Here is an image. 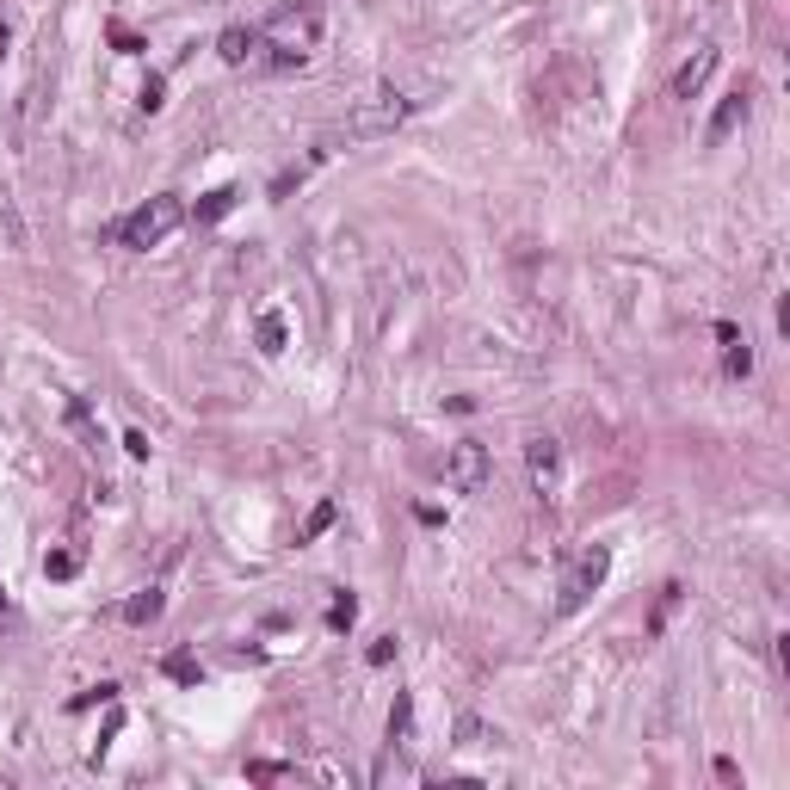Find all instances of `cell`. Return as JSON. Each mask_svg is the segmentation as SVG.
<instances>
[{
    "instance_id": "1",
    "label": "cell",
    "mask_w": 790,
    "mask_h": 790,
    "mask_svg": "<svg viewBox=\"0 0 790 790\" xmlns=\"http://www.w3.org/2000/svg\"><path fill=\"white\" fill-rule=\"evenodd\" d=\"M321 38H328V19H321L315 0H291L260 19V44H266V75L272 68H309L321 56Z\"/></svg>"
},
{
    "instance_id": "2",
    "label": "cell",
    "mask_w": 790,
    "mask_h": 790,
    "mask_svg": "<svg viewBox=\"0 0 790 790\" xmlns=\"http://www.w3.org/2000/svg\"><path fill=\"white\" fill-rule=\"evenodd\" d=\"M179 223H186V198H179V192H161V198H149V204H136L112 235L130 247V254H149V247H161Z\"/></svg>"
},
{
    "instance_id": "3",
    "label": "cell",
    "mask_w": 790,
    "mask_h": 790,
    "mask_svg": "<svg viewBox=\"0 0 790 790\" xmlns=\"http://www.w3.org/2000/svg\"><path fill=\"white\" fill-rule=\"evenodd\" d=\"M605 574H612V550L605 544H581L568 562H562V581H556V612H581V605L605 587Z\"/></svg>"
},
{
    "instance_id": "4",
    "label": "cell",
    "mask_w": 790,
    "mask_h": 790,
    "mask_svg": "<svg viewBox=\"0 0 790 790\" xmlns=\"http://www.w3.org/2000/svg\"><path fill=\"white\" fill-rule=\"evenodd\" d=\"M408 112H414V99L395 93V87L358 99L352 112H346V142H383V136H395V130L408 124Z\"/></svg>"
},
{
    "instance_id": "5",
    "label": "cell",
    "mask_w": 790,
    "mask_h": 790,
    "mask_svg": "<svg viewBox=\"0 0 790 790\" xmlns=\"http://www.w3.org/2000/svg\"><path fill=\"white\" fill-rule=\"evenodd\" d=\"M445 488L451 494H482L488 488V476H494V457H488V445H476V439H457L451 451H445Z\"/></svg>"
},
{
    "instance_id": "6",
    "label": "cell",
    "mask_w": 790,
    "mask_h": 790,
    "mask_svg": "<svg viewBox=\"0 0 790 790\" xmlns=\"http://www.w3.org/2000/svg\"><path fill=\"white\" fill-rule=\"evenodd\" d=\"M217 56L229 68H254V75H266V44H260V25H229L217 38Z\"/></svg>"
},
{
    "instance_id": "7",
    "label": "cell",
    "mask_w": 790,
    "mask_h": 790,
    "mask_svg": "<svg viewBox=\"0 0 790 790\" xmlns=\"http://www.w3.org/2000/svg\"><path fill=\"white\" fill-rule=\"evenodd\" d=\"M525 470H531V488H537V494L556 500V494H562V445H556V439H531V445H525Z\"/></svg>"
},
{
    "instance_id": "8",
    "label": "cell",
    "mask_w": 790,
    "mask_h": 790,
    "mask_svg": "<svg viewBox=\"0 0 790 790\" xmlns=\"http://www.w3.org/2000/svg\"><path fill=\"white\" fill-rule=\"evenodd\" d=\"M716 62H723V50H716V44H698L686 62L673 68V87H667V93H673V99H698V93H704V81L716 75Z\"/></svg>"
},
{
    "instance_id": "9",
    "label": "cell",
    "mask_w": 790,
    "mask_h": 790,
    "mask_svg": "<svg viewBox=\"0 0 790 790\" xmlns=\"http://www.w3.org/2000/svg\"><path fill=\"white\" fill-rule=\"evenodd\" d=\"M747 112H753V93H747V87H735L729 99H716V112H710V124H704V142H710V149H723V142L747 124Z\"/></svg>"
},
{
    "instance_id": "10",
    "label": "cell",
    "mask_w": 790,
    "mask_h": 790,
    "mask_svg": "<svg viewBox=\"0 0 790 790\" xmlns=\"http://www.w3.org/2000/svg\"><path fill=\"white\" fill-rule=\"evenodd\" d=\"M716 346H723V371L729 377H753V346L735 321H716Z\"/></svg>"
},
{
    "instance_id": "11",
    "label": "cell",
    "mask_w": 790,
    "mask_h": 790,
    "mask_svg": "<svg viewBox=\"0 0 790 790\" xmlns=\"http://www.w3.org/2000/svg\"><path fill=\"white\" fill-rule=\"evenodd\" d=\"M161 612H167V593H161V587H142V593H130V599L118 605L124 624H155Z\"/></svg>"
},
{
    "instance_id": "12",
    "label": "cell",
    "mask_w": 790,
    "mask_h": 790,
    "mask_svg": "<svg viewBox=\"0 0 790 790\" xmlns=\"http://www.w3.org/2000/svg\"><path fill=\"white\" fill-rule=\"evenodd\" d=\"M235 204H241V186H217V192H204L198 210H186V217H192V223H223Z\"/></svg>"
},
{
    "instance_id": "13",
    "label": "cell",
    "mask_w": 790,
    "mask_h": 790,
    "mask_svg": "<svg viewBox=\"0 0 790 790\" xmlns=\"http://www.w3.org/2000/svg\"><path fill=\"white\" fill-rule=\"evenodd\" d=\"M254 340H260V352H266V358H278V352H284V340H291V321H284L278 309H266V315L254 321Z\"/></svg>"
},
{
    "instance_id": "14",
    "label": "cell",
    "mask_w": 790,
    "mask_h": 790,
    "mask_svg": "<svg viewBox=\"0 0 790 790\" xmlns=\"http://www.w3.org/2000/svg\"><path fill=\"white\" fill-rule=\"evenodd\" d=\"M408 741H414V698L402 692L395 710H389V747H408Z\"/></svg>"
},
{
    "instance_id": "15",
    "label": "cell",
    "mask_w": 790,
    "mask_h": 790,
    "mask_svg": "<svg viewBox=\"0 0 790 790\" xmlns=\"http://www.w3.org/2000/svg\"><path fill=\"white\" fill-rule=\"evenodd\" d=\"M161 673H167V679H179V686H198V679H204V667H198V655H186V649H173V655H161Z\"/></svg>"
},
{
    "instance_id": "16",
    "label": "cell",
    "mask_w": 790,
    "mask_h": 790,
    "mask_svg": "<svg viewBox=\"0 0 790 790\" xmlns=\"http://www.w3.org/2000/svg\"><path fill=\"white\" fill-rule=\"evenodd\" d=\"M352 624H358V599H352V593H334V605H328V630L346 636Z\"/></svg>"
},
{
    "instance_id": "17",
    "label": "cell",
    "mask_w": 790,
    "mask_h": 790,
    "mask_svg": "<svg viewBox=\"0 0 790 790\" xmlns=\"http://www.w3.org/2000/svg\"><path fill=\"white\" fill-rule=\"evenodd\" d=\"M44 574H50V581H75V574H81V556H75V550H50V556H44Z\"/></svg>"
},
{
    "instance_id": "18",
    "label": "cell",
    "mask_w": 790,
    "mask_h": 790,
    "mask_svg": "<svg viewBox=\"0 0 790 790\" xmlns=\"http://www.w3.org/2000/svg\"><path fill=\"white\" fill-rule=\"evenodd\" d=\"M457 741H463V747H482V741H500V735L482 723V716H457Z\"/></svg>"
},
{
    "instance_id": "19",
    "label": "cell",
    "mask_w": 790,
    "mask_h": 790,
    "mask_svg": "<svg viewBox=\"0 0 790 790\" xmlns=\"http://www.w3.org/2000/svg\"><path fill=\"white\" fill-rule=\"evenodd\" d=\"M247 778H254V784H278V778H297V766H278V760H254V766H247Z\"/></svg>"
},
{
    "instance_id": "20",
    "label": "cell",
    "mask_w": 790,
    "mask_h": 790,
    "mask_svg": "<svg viewBox=\"0 0 790 790\" xmlns=\"http://www.w3.org/2000/svg\"><path fill=\"white\" fill-rule=\"evenodd\" d=\"M334 519H340V513H334V500H321V507H315V513L303 519V544H309V537H321V531H328Z\"/></svg>"
},
{
    "instance_id": "21",
    "label": "cell",
    "mask_w": 790,
    "mask_h": 790,
    "mask_svg": "<svg viewBox=\"0 0 790 790\" xmlns=\"http://www.w3.org/2000/svg\"><path fill=\"white\" fill-rule=\"evenodd\" d=\"M112 44H118V56H142V50H149V44H142L130 25H112Z\"/></svg>"
},
{
    "instance_id": "22",
    "label": "cell",
    "mask_w": 790,
    "mask_h": 790,
    "mask_svg": "<svg viewBox=\"0 0 790 790\" xmlns=\"http://www.w3.org/2000/svg\"><path fill=\"white\" fill-rule=\"evenodd\" d=\"M365 661H371V667H383V661H395V636H377V642H371V649H365Z\"/></svg>"
},
{
    "instance_id": "23",
    "label": "cell",
    "mask_w": 790,
    "mask_h": 790,
    "mask_svg": "<svg viewBox=\"0 0 790 790\" xmlns=\"http://www.w3.org/2000/svg\"><path fill=\"white\" fill-rule=\"evenodd\" d=\"M136 99H142V112H161V75L142 81V93H136Z\"/></svg>"
},
{
    "instance_id": "24",
    "label": "cell",
    "mask_w": 790,
    "mask_h": 790,
    "mask_svg": "<svg viewBox=\"0 0 790 790\" xmlns=\"http://www.w3.org/2000/svg\"><path fill=\"white\" fill-rule=\"evenodd\" d=\"M124 451L130 457H149V433H124Z\"/></svg>"
},
{
    "instance_id": "25",
    "label": "cell",
    "mask_w": 790,
    "mask_h": 790,
    "mask_svg": "<svg viewBox=\"0 0 790 790\" xmlns=\"http://www.w3.org/2000/svg\"><path fill=\"white\" fill-rule=\"evenodd\" d=\"M7 50H13V7L0 13V56H7Z\"/></svg>"
},
{
    "instance_id": "26",
    "label": "cell",
    "mask_w": 790,
    "mask_h": 790,
    "mask_svg": "<svg viewBox=\"0 0 790 790\" xmlns=\"http://www.w3.org/2000/svg\"><path fill=\"white\" fill-rule=\"evenodd\" d=\"M0 618H13V599H7V587H0Z\"/></svg>"
}]
</instances>
